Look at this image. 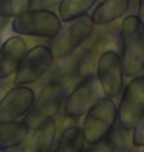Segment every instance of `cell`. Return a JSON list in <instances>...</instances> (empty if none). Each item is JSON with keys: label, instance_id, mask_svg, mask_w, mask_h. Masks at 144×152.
<instances>
[{"label": "cell", "instance_id": "6da1fadb", "mask_svg": "<svg viewBox=\"0 0 144 152\" xmlns=\"http://www.w3.org/2000/svg\"><path fill=\"white\" fill-rule=\"evenodd\" d=\"M119 38L124 77L132 78L144 69V24L137 15H128L122 20Z\"/></svg>", "mask_w": 144, "mask_h": 152}, {"label": "cell", "instance_id": "7a4b0ae2", "mask_svg": "<svg viewBox=\"0 0 144 152\" xmlns=\"http://www.w3.org/2000/svg\"><path fill=\"white\" fill-rule=\"evenodd\" d=\"M63 23L57 34L48 42L56 59L74 53L92 35L95 25L92 17L88 14Z\"/></svg>", "mask_w": 144, "mask_h": 152}, {"label": "cell", "instance_id": "3957f363", "mask_svg": "<svg viewBox=\"0 0 144 152\" xmlns=\"http://www.w3.org/2000/svg\"><path fill=\"white\" fill-rule=\"evenodd\" d=\"M118 123V107L112 98L105 97L98 101L85 115L82 126L87 145L102 140Z\"/></svg>", "mask_w": 144, "mask_h": 152}, {"label": "cell", "instance_id": "277c9868", "mask_svg": "<svg viewBox=\"0 0 144 152\" xmlns=\"http://www.w3.org/2000/svg\"><path fill=\"white\" fill-rule=\"evenodd\" d=\"M61 26L60 17L47 8L27 11L14 17L11 24L12 31L16 34L50 39L57 34Z\"/></svg>", "mask_w": 144, "mask_h": 152}, {"label": "cell", "instance_id": "5b68a950", "mask_svg": "<svg viewBox=\"0 0 144 152\" xmlns=\"http://www.w3.org/2000/svg\"><path fill=\"white\" fill-rule=\"evenodd\" d=\"M64 96L65 93L62 84L56 80L50 81L39 92L33 107L24 117L23 121L33 130L45 121L54 118L59 113Z\"/></svg>", "mask_w": 144, "mask_h": 152}, {"label": "cell", "instance_id": "8992f818", "mask_svg": "<svg viewBox=\"0 0 144 152\" xmlns=\"http://www.w3.org/2000/svg\"><path fill=\"white\" fill-rule=\"evenodd\" d=\"M105 97L106 93L97 74L85 76L67 97L64 104V115L68 118H80Z\"/></svg>", "mask_w": 144, "mask_h": 152}, {"label": "cell", "instance_id": "52a82bcc", "mask_svg": "<svg viewBox=\"0 0 144 152\" xmlns=\"http://www.w3.org/2000/svg\"><path fill=\"white\" fill-rule=\"evenodd\" d=\"M144 115V75H137L121 92L118 107V121L122 127L132 132Z\"/></svg>", "mask_w": 144, "mask_h": 152}, {"label": "cell", "instance_id": "ba28073f", "mask_svg": "<svg viewBox=\"0 0 144 152\" xmlns=\"http://www.w3.org/2000/svg\"><path fill=\"white\" fill-rule=\"evenodd\" d=\"M54 58L50 47L39 45L28 50L15 72L14 85H29L39 80L53 65Z\"/></svg>", "mask_w": 144, "mask_h": 152}, {"label": "cell", "instance_id": "9c48e42d", "mask_svg": "<svg viewBox=\"0 0 144 152\" xmlns=\"http://www.w3.org/2000/svg\"><path fill=\"white\" fill-rule=\"evenodd\" d=\"M96 74L109 98L115 99L124 90V70L121 56L116 50L104 53L98 60Z\"/></svg>", "mask_w": 144, "mask_h": 152}, {"label": "cell", "instance_id": "30bf717a", "mask_svg": "<svg viewBox=\"0 0 144 152\" xmlns=\"http://www.w3.org/2000/svg\"><path fill=\"white\" fill-rule=\"evenodd\" d=\"M36 95L26 85H15L2 97L0 102V121H14L25 115L33 107Z\"/></svg>", "mask_w": 144, "mask_h": 152}, {"label": "cell", "instance_id": "8fae6325", "mask_svg": "<svg viewBox=\"0 0 144 152\" xmlns=\"http://www.w3.org/2000/svg\"><path fill=\"white\" fill-rule=\"evenodd\" d=\"M121 48V38L118 37L115 32L110 31L102 33L98 36L96 41L90 48L85 51V53L78 61V75L82 78L90 74H96L98 60L104 53L108 50H119Z\"/></svg>", "mask_w": 144, "mask_h": 152}, {"label": "cell", "instance_id": "7c38bea8", "mask_svg": "<svg viewBox=\"0 0 144 152\" xmlns=\"http://www.w3.org/2000/svg\"><path fill=\"white\" fill-rule=\"evenodd\" d=\"M27 51L25 39L20 36H12L3 42L0 53V77L2 80L15 74Z\"/></svg>", "mask_w": 144, "mask_h": 152}, {"label": "cell", "instance_id": "4fadbf2b", "mask_svg": "<svg viewBox=\"0 0 144 152\" xmlns=\"http://www.w3.org/2000/svg\"><path fill=\"white\" fill-rule=\"evenodd\" d=\"M56 136V124L54 118H50L33 129V133L29 135L27 140L15 150L48 152L53 149Z\"/></svg>", "mask_w": 144, "mask_h": 152}, {"label": "cell", "instance_id": "5bb4252c", "mask_svg": "<svg viewBox=\"0 0 144 152\" xmlns=\"http://www.w3.org/2000/svg\"><path fill=\"white\" fill-rule=\"evenodd\" d=\"M30 127L24 121H0V150L15 149L22 145L30 135Z\"/></svg>", "mask_w": 144, "mask_h": 152}, {"label": "cell", "instance_id": "9a60e30c", "mask_svg": "<svg viewBox=\"0 0 144 152\" xmlns=\"http://www.w3.org/2000/svg\"><path fill=\"white\" fill-rule=\"evenodd\" d=\"M129 5L130 0H104L94 9L91 17L95 25H107L124 16Z\"/></svg>", "mask_w": 144, "mask_h": 152}, {"label": "cell", "instance_id": "2e32d148", "mask_svg": "<svg viewBox=\"0 0 144 152\" xmlns=\"http://www.w3.org/2000/svg\"><path fill=\"white\" fill-rule=\"evenodd\" d=\"M86 140L84 138L83 130L79 126H69L61 132L59 138L56 142L53 151H84Z\"/></svg>", "mask_w": 144, "mask_h": 152}, {"label": "cell", "instance_id": "e0dca14e", "mask_svg": "<svg viewBox=\"0 0 144 152\" xmlns=\"http://www.w3.org/2000/svg\"><path fill=\"white\" fill-rule=\"evenodd\" d=\"M97 1L98 0H62L58 5V14L61 21L67 22L86 15Z\"/></svg>", "mask_w": 144, "mask_h": 152}, {"label": "cell", "instance_id": "ac0fdd59", "mask_svg": "<svg viewBox=\"0 0 144 152\" xmlns=\"http://www.w3.org/2000/svg\"><path fill=\"white\" fill-rule=\"evenodd\" d=\"M33 0H0L1 18H13L31 10Z\"/></svg>", "mask_w": 144, "mask_h": 152}, {"label": "cell", "instance_id": "d6986e66", "mask_svg": "<svg viewBox=\"0 0 144 152\" xmlns=\"http://www.w3.org/2000/svg\"><path fill=\"white\" fill-rule=\"evenodd\" d=\"M129 132V130L124 129L118 121V123L115 124V126L109 132V134L106 136V138L111 143L114 151L125 149L126 148L127 141L125 140V132Z\"/></svg>", "mask_w": 144, "mask_h": 152}, {"label": "cell", "instance_id": "ffe728a7", "mask_svg": "<svg viewBox=\"0 0 144 152\" xmlns=\"http://www.w3.org/2000/svg\"><path fill=\"white\" fill-rule=\"evenodd\" d=\"M132 144L136 147H144V115L132 130Z\"/></svg>", "mask_w": 144, "mask_h": 152}, {"label": "cell", "instance_id": "44dd1931", "mask_svg": "<svg viewBox=\"0 0 144 152\" xmlns=\"http://www.w3.org/2000/svg\"><path fill=\"white\" fill-rule=\"evenodd\" d=\"M89 146L90 147L86 148L85 150H88V151H114L111 143H110L109 140L106 137L102 139V140L96 142V143L89 145Z\"/></svg>", "mask_w": 144, "mask_h": 152}, {"label": "cell", "instance_id": "7402d4cb", "mask_svg": "<svg viewBox=\"0 0 144 152\" xmlns=\"http://www.w3.org/2000/svg\"><path fill=\"white\" fill-rule=\"evenodd\" d=\"M62 0H39V4L42 8H53L54 6L59 5Z\"/></svg>", "mask_w": 144, "mask_h": 152}, {"label": "cell", "instance_id": "603a6c76", "mask_svg": "<svg viewBox=\"0 0 144 152\" xmlns=\"http://www.w3.org/2000/svg\"><path fill=\"white\" fill-rule=\"evenodd\" d=\"M137 16L144 24V0H138V8H137Z\"/></svg>", "mask_w": 144, "mask_h": 152}]
</instances>
